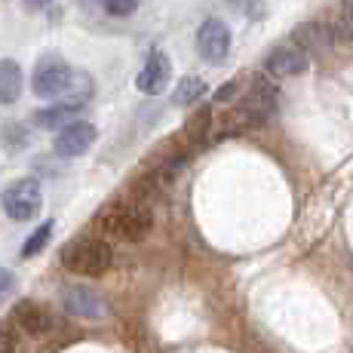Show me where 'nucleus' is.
I'll list each match as a JSON object with an SVG mask.
<instances>
[{
    "label": "nucleus",
    "mask_w": 353,
    "mask_h": 353,
    "mask_svg": "<svg viewBox=\"0 0 353 353\" xmlns=\"http://www.w3.org/2000/svg\"><path fill=\"white\" fill-rule=\"evenodd\" d=\"M230 46H234V34H230L225 19H203V25L196 28V52L203 62L221 65L230 56Z\"/></svg>",
    "instance_id": "nucleus-5"
},
{
    "label": "nucleus",
    "mask_w": 353,
    "mask_h": 353,
    "mask_svg": "<svg viewBox=\"0 0 353 353\" xmlns=\"http://www.w3.org/2000/svg\"><path fill=\"white\" fill-rule=\"evenodd\" d=\"M114 264L111 243L99 240V236H77L62 249V268L80 276H101L108 274Z\"/></svg>",
    "instance_id": "nucleus-1"
},
{
    "label": "nucleus",
    "mask_w": 353,
    "mask_h": 353,
    "mask_svg": "<svg viewBox=\"0 0 353 353\" xmlns=\"http://www.w3.org/2000/svg\"><path fill=\"white\" fill-rule=\"evenodd\" d=\"M0 206H3L6 219L12 221H34L43 209V185L34 175H22V179L10 181L0 194Z\"/></svg>",
    "instance_id": "nucleus-2"
},
{
    "label": "nucleus",
    "mask_w": 353,
    "mask_h": 353,
    "mask_svg": "<svg viewBox=\"0 0 353 353\" xmlns=\"http://www.w3.org/2000/svg\"><path fill=\"white\" fill-rule=\"evenodd\" d=\"M77 83V71L59 59H43L31 74V92L37 99H65Z\"/></svg>",
    "instance_id": "nucleus-3"
},
{
    "label": "nucleus",
    "mask_w": 353,
    "mask_h": 353,
    "mask_svg": "<svg viewBox=\"0 0 353 353\" xmlns=\"http://www.w3.org/2000/svg\"><path fill=\"white\" fill-rule=\"evenodd\" d=\"M59 301H62L68 316H77V320H101L108 314L105 298L99 295L96 289L80 286V283H71V286H62L59 292Z\"/></svg>",
    "instance_id": "nucleus-6"
},
{
    "label": "nucleus",
    "mask_w": 353,
    "mask_h": 353,
    "mask_svg": "<svg viewBox=\"0 0 353 353\" xmlns=\"http://www.w3.org/2000/svg\"><path fill=\"white\" fill-rule=\"evenodd\" d=\"M310 68V56L298 50L295 43H280L268 52L264 59V74L268 77H301Z\"/></svg>",
    "instance_id": "nucleus-8"
},
{
    "label": "nucleus",
    "mask_w": 353,
    "mask_h": 353,
    "mask_svg": "<svg viewBox=\"0 0 353 353\" xmlns=\"http://www.w3.org/2000/svg\"><path fill=\"white\" fill-rule=\"evenodd\" d=\"M12 292H16V274H12L10 268H3V264H0V304H3Z\"/></svg>",
    "instance_id": "nucleus-18"
},
{
    "label": "nucleus",
    "mask_w": 353,
    "mask_h": 353,
    "mask_svg": "<svg viewBox=\"0 0 353 353\" xmlns=\"http://www.w3.org/2000/svg\"><path fill=\"white\" fill-rule=\"evenodd\" d=\"M25 3V10H31V12H37V10H43V6H50L52 0H22Z\"/></svg>",
    "instance_id": "nucleus-23"
},
{
    "label": "nucleus",
    "mask_w": 353,
    "mask_h": 353,
    "mask_svg": "<svg viewBox=\"0 0 353 353\" xmlns=\"http://www.w3.org/2000/svg\"><path fill=\"white\" fill-rule=\"evenodd\" d=\"M139 3H141V0H101L105 12H108V16H114V19H126V16H132V12L139 10Z\"/></svg>",
    "instance_id": "nucleus-17"
},
{
    "label": "nucleus",
    "mask_w": 353,
    "mask_h": 353,
    "mask_svg": "<svg viewBox=\"0 0 353 353\" xmlns=\"http://www.w3.org/2000/svg\"><path fill=\"white\" fill-rule=\"evenodd\" d=\"M234 10H240V12H246L249 19H258L264 12V6H261V0H228Z\"/></svg>",
    "instance_id": "nucleus-19"
},
{
    "label": "nucleus",
    "mask_w": 353,
    "mask_h": 353,
    "mask_svg": "<svg viewBox=\"0 0 353 353\" xmlns=\"http://www.w3.org/2000/svg\"><path fill=\"white\" fill-rule=\"evenodd\" d=\"M292 43H295L298 50H304V52H325L332 43H335V37H332L329 25L310 19V22H301V25L292 28Z\"/></svg>",
    "instance_id": "nucleus-10"
},
{
    "label": "nucleus",
    "mask_w": 353,
    "mask_h": 353,
    "mask_svg": "<svg viewBox=\"0 0 353 353\" xmlns=\"http://www.w3.org/2000/svg\"><path fill=\"white\" fill-rule=\"evenodd\" d=\"M209 126H212V108H200V111L188 120V135H191L194 141H200Z\"/></svg>",
    "instance_id": "nucleus-16"
},
{
    "label": "nucleus",
    "mask_w": 353,
    "mask_h": 353,
    "mask_svg": "<svg viewBox=\"0 0 353 353\" xmlns=\"http://www.w3.org/2000/svg\"><path fill=\"white\" fill-rule=\"evenodd\" d=\"M83 111V105H74V101H59V105H50V108H40L34 114V123L40 129H65L74 123V117Z\"/></svg>",
    "instance_id": "nucleus-13"
},
{
    "label": "nucleus",
    "mask_w": 353,
    "mask_h": 353,
    "mask_svg": "<svg viewBox=\"0 0 353 353\" xmlns=\"http://www.w3.org/2000/svg\"><path fill=\"white\" fill-rule=\"evenodd\" d=\"M12 323H16L22 332H28V335H43V332L52 329L50 310L37 301H19L16 310H12Z\"/></svg>",
    "instance_id": "nucleus-11"
},
{
    "label": "nucleus",
    "mask_w": 353,
    "mask_h": 353,
    "mask_svg": "<svg viewBox=\"0 0 353 353\" xmlns=\"http://www.w3.org/2000/svg\"><path fill=\"white\" fill-rule=\"evenodd\" d=\"M206 92H209L206 80L196 77V74H188V77H181V80H179V86H175V92H172V105H179V108H191V105H196V101L206 96Z\"/></svg>",
    "instance_id": "nucleus-14"
},
{
    "label": "nucleus",
    "mask_w": 353,
    "mask_h": 353,
    "mask_svg": "<svg viewBox=\"0 0 353 353\" xmlns=\"http://www.w3.org/2000/svg\"><path fill=\"white\" fill-rule=\"evenodd\" d=\"M236 90H240V80H228V83H221L219 90H215V105H228V101L236 96Z\"/></svg>",
    "instance_id": "nucleus-20"
},
{
    "label": "nucleus",
    "mask_w": 353,
    "mask_h": 353,
    "mask_svg": "<svg viewBox=\"0 0 353 353\" xmlns=\"http://www.w3.org/2000/svg\"><path fill=\"white\" fill-rule=\"evenodd\" d=\"M169 77H172V62H169V56L163 50H151V56L145 59L139 77H135V86H139V92H145V96H157V92L166 90Z\"/></svg>",
    "instance_id": "nucleus-9"
},
{
    "label": "nucleus",
    "mask_w": 353,
    "mask_h": 353,
    "mask_svg": "<svg viewBox=\"0 0 353 353\" xmlns=\"http://www.w3.org/2000/svg\"><path fill=\"white\" fill-rule=\"evenodd\" d=\"M16 350V332L10 323H0V353H12Z\"/></svg>",
    "instance_id": "nucleus-21"
},
{
    "label": "nucleus",
    "mask_w": 353,
    "mask_h": 353,
    "mask_svg": "<svg viewBox=\"0 0 353 353\" xmlns=\"http://www.w3.org/2000/svg\"><path fill=\"white\" fill-rule=\"evenodd\" d=\"M52 221L46 219L40 228H34V234L25 240V246H22V258H34V255H40L46 249V243H50V236H52Z\"/></svg>",
    "instance_id": "nucleus-15"
},
{
    "label": "nucleus",
    "mask_w": 353,
    "mask_h": 353,
    "mask_svg": "<svg viewBox=\"0 0 353 353\" xmlns=\"http://www.w3.org/2000/svg\"><path fill=\"white\" fill-rule=\"evenodd\" d=\"M108 234L126 243H141L154 228V212L148 203H126L105 221Z\"/></svg>",
    "instance_id": "nucleus-4"
},
{
    "label": "nucleus",
    "mask_w": 353,
    "mask_h": 353,
    "mask_svg": "<svg viewBox=\"0 0 353 353\" xmlns=\"http://www.w3.org/2000/svg\"><path fill=\"white\" fill-rule=\"evenodd\" d=\"M99 139V129L86 120H74L71 126L59 129L56 132V141H52V151L65 160H74V157H83L86 151L92 148V141Z\"/></svg>",
    "instance_id": "nucleus-7"
},
{
    "label": "nucleus",
    "mask_w": 353,
    "mask_h": 353,
    "mask_svg": "<svg viewBox=\"0 0 353 353\" xmlns=\"http://www.w3.org/2000/svg\"><path fill=\"white\" fill-rule=\"evenodd\" d=\"M25 74L16 59H0V105H16L22 96Z\"/></svg>",
    "instance_id": "nucleus-12"
},
{
    "label": "nucleus",
    "mask_w": 353,
    "mask_h": 353,
    "mask_svg": "<svg viewBox=\"0 0 353 353\" xmlns=\"http://www.w3.org/2000/svg\"><path fill=\"white\" fill-rule=\"evenodd\" d=\"M332 37H335L338 43H353V28H350L347 19H341V22L332 28Z\"/></svg>",
    "instance_id": "nucleus-22"
},
{
    "label": "nucleus",
    "mask_w": 353,
    "mask_h": 353,
    "mask_svg": "<svg viewBox=\"0 0 353 353\" xmlns=\"http://www.w3.org/2000/svg\"><path fill=\"white\" fill-rule=\"evenodd\" d=\"M344 16H347V22L353 28V0H344Z\"/></svg>",
    "instance_id": "nucleus-24"
}]
</instances>
